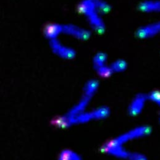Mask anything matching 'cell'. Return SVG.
I'll use <instances>...</instances> for the list:
<instances>
[{
  "label": "cell",
  "mask_w": 160,
  "mask_h": 160,
  "mask_svg": "<svg viewBox=\"0 0 160 160\" xmlns=\"http://www.w3.org/2000/svg\"><path fill=\"white\" fill-rule=\"evenodd\" d=\"M109 114V109L105 107H98L91 111H85L71 118H66L64 116L58 118L55 123L58 127L62 128H69L74 124H84L91 120L103 119L108 116Z\"/></svg>",
  "instance_id": "obj_1"
},
{
  "label": "cell",
  "mask_w": 160,
  "mask_h": 160,
  "mask_svg": "<svg viewBox=\"0 0 160 160\" xmlns=\"http://www.w3.org/2000/svg\"><path fill=\"white\" fill-rule=\"evenodd\" d=\"M99 87L98 81L95 79L88 80L85 85L83 93L79 102L65 115L66 118H73L85 111L90 100L97 92Z\"/></svg>",
  "instance_id": "obj_2"
},
{
  "label": "cell",
  "mask_w": 160,
  "mask_h": 160,
  "mask_svg": "<svg viewBox=\"0 0 160 160\" xmlns=\"http://www.w3.org/2000/svg\"><path fill=\"white\" fill-rule=\"evenodd\" d=\"M50 47L56 55L65 59H72L76 56V51L71 47L63 45L58 39L49 41Z\"/></svg>",
  "instance_id": "obj_3"
},
{
  "label": "cell",
  "mask_w": 160,
  "mask_h": 160,
  "mask_svg": "<svg viewBox=\"0 0 160 160\" xmlns=\"http://www.w3.org/2000/svg\"><path fill=\"white\" fill-rule=\"evenodd\" d=\"M83 16L86 17L92 28L98 33H103L105 30V25L103 20L95 8L86 12Z\"/></svg>",
  "instance_id": "obj_4"
},
{
  "label": "cell",
  "mask_w": 160,
  "mask_h": 160,
  "mask_svg": "<svg viewBox=\"0 0 160 160\" xmlns=\"http://www.w3.org/2000/svg\"><path fill=\"white\" fill-rule=\"evenodd\" d=\"M63 33L83 41L88 40L91 36L88 30L71 24L63 25Z\"/></svg>",
  "instance_id": "obj_5"
},
{
  "label": "cell",
  "mask_w": 160,
  "mask_h": 160,
  "mask_svg": "<svg viewBox=\"0 0 160 160\" xmlns=\"http://www.w3.org/2000/svg\"><path fill=\"white\" fill-rule=\"evenodd\" d=\"M62 33H63V25L58 23L48 24L43 30V34L49 41L58 39V37Z\"/></svg>",
  "instance_id": "obj_6"
},
{
  "label": "cell",
  "mask_w": 160,
  "mask_h": 160,
  "mask_svg": "<svg viewBox=\"0 0 160 160\" xmlns=\"http://www.w3.org/2000/svg\"><path fill=\"white\" fill-rule=\"evenodd\" d=\"M97 11L102 14L108 13L111 10V7L109 4L104 0H93Z\"/></svg>",
  "instance_id": "obj_7"
},
{
  "label": "cell",
  "mask_w": 160,
  "mask_h": 160,
  "mask_svg": "<svg viewBox=\"0 0 160 160\" xmlns=\"http://www.w3.org/2000/svg\"><path fill=\"white\" fill-rule=\"evenodd\" d=\"M107 55L103 52H99L95 55L93 59V65L95 69L106 65Z\"/></svg>",
  "instance_id": "obj_8"
},
{
  "label": "cell",
  "mask_w": 160,
  "mask_h": 160,
  "mask_svg": "<svg viewBox=\"0 0 160 160\" xmlns=\"http://www.w3.org/2000/svg\"><path fill=\"white\" fill-rule=\"evenodd\" d=\"M109 66H110L112 72H121V71H123L124 69H125V68L126 67V64L123 60L118 59V60H116V61H114L113 62H112L109 65Z\"/></svg>",
  "instance_id": "obj_9"
},
{
  "label": "cell",
  "mask_w": 160,
  "mask_h": 160,
  "mask_svg": "<svg viewBox=\"0 0 160 160\" xmlns=\"http://www.w3.org/2000/svg\"><path fill=\"white\" fill-rule=\"evenodd\" d=\"M95 71L100 76L103 78H108L113 73L110 66H107V64L96 69Z\"/></svg>",
  "instance_id": "obj_10"
},
{
  "label": "cell",
  "mask_w": 160,
  "mask_h": 160,
  "mask_svg": "<svg viewBox=\"0 0 160 160\" xmlns=\"http://www.w3.org/2000/svg\"><path fill=\"white\" fill-rule=\"evenodd\" d=\"M74 152L69 150H63L59 155L58 160H72Z\"/></svg>",
  "instance_id": "obj_11"
},
{
  "label": "cell",
  "mask_w": 160,
  "mask_h": 160,
  "mask_svg": "<svg viewBox=\"0 0 160 160\" xmlns=\"http://www.w3.org/2000/svg\"><path fill=\"white\" fill-rule=\"evenodd\" d=\"M72 160H82V159H81L80 156H79L76 153L74 152Z\"/></svg>",
  "instance_id": "obj_12"
}]
</instances>
